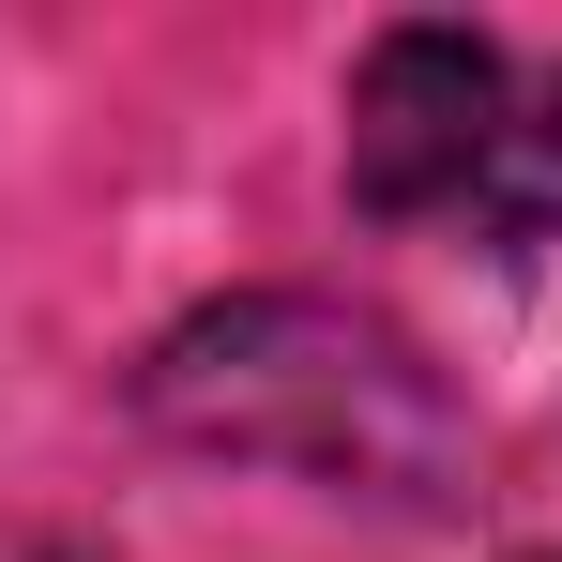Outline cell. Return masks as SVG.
I'll return each mask as SVG.
<instances>
[{
	"instance_id": "6da1fadb",
	"label": "cell",
	"mask_w": 562,
	"mask_h": 562,
	"mask_svg": "<svg viewBox=\"0 0 562 562\" xmlns=\"http://www.w3.org/2000/svg\"><path fill=\"white\" fill-rule=\"evenodd\" d=\"M350 183L366 213L548 244L562 228V77H517L486 31H380L350 77Z\"/></svg>"
},
{
	"instance_id": "7a4b0ae2",
	"label": "cell",
	"mask_w": 562,
	"mask_h": 562,
	"mask_svg": "<svg viewBox=\"0 0 562 562\" xmlns=\"http://www.w3.org/2000/svg\"><path fill=\"white\" fill-rule=\"evenodd\" d=\"M168 411H183L198 441H244V457H304V471H426L441 441V411H426V380L395 335L366 319H319V304H244V319H198L168 380H153Z\"/></svg>"
}]
</instances>
